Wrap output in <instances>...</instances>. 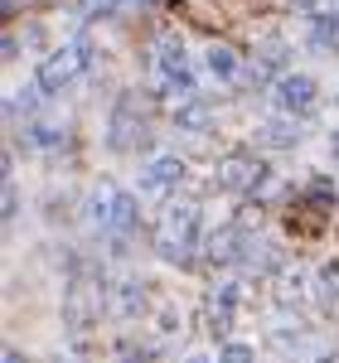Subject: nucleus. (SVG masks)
Instances as JSON below:
<instances>
[{
  "instance_id": "obj_1",
  "label": "nucleus",
  "mask_w": 339,
  "mask_h": 363,
  "mask_svg": "<svg viewBox=\"0 0 339 363\" xmlns=\"http://www.w3.org/2000/svg\"><path fill=\"white\" fill-rule=\"evenodd\" d=\"M107 145L116 155H136L150 145V97L141 92H121L112 107V121H107Z\"/></svg>"
},
{
  "instance_id": "obj_10",
  "label": "nucleus",
  "mask_w": 339,
  "mask_h": 363,
  "mask_svg": "<svg viewBox=\"0 0 339 363\" xmlns=\"http://www.w3.org/2000/svg\"><path fill=\"white\" fill-rule=\"evenodd\" d=\"M179 179H184V160H179V155H160V160H150V165L141 169V199L170 194Z\"/></svg>"
},
{
  "instance_id": "obj_25",
  "label": "nucleus",
  "mask_w": 339,
  "mask_h": 363,
  "mask_svg": "<svg viewBox=\"0 0 339 363\" xmlns=\"http://www.w3.org/2000/svg\"><path fill=\"white\" fill-rule=\"evenodd\" d=\"M301 5H315V0H301Z\"/></svg>"
},
{
  "instance_id": "obj_15",
  "label": "nucleus",
  "mask_w": 339,
  "mask_h": 363,
  "mask_svg": "<svg viewBox=\"0 0 339 363\" xmlns=\"http://www.w3.org/2000/svg\"><path fill=\"white\" fill-rule=\"evenodd\" d=\"M277 301L282 306H301L306 301V267H291V262L277 267Z\"/></svg>"
},
{
  "instance_id": "obj_19",
  "label": "nucleus",
  "mask_w": 339,
  "mask_h": 363,
  "mask_svg": "<svg viewBox=\"0 0 339 363\" xmlns=\"http://www.w3.org/2000/svg\"><path fill=\"white\" fill-rule=\"evenodd\" d=\"M320 301H325V306H335V301H339V267H335V262L320 267Z\"/></svg>"
},
{
  "instance_id": "obj_11",
  "label": "nucleus",
  "mask_w": 339,
  "mask_h": 363,
  "mask_svg": "<svg viewBox=\"0 0 339 363\" xmlns=\"http://www.w3.org/2000/svg\"><path fill=\"white\" fill-rule=\"evenodd\" d=\"M209 267L218 272V267H243V252H248V233L238 223H228V228H218L213 238H209Z\"/></svg>"
},
{
  "instance_id": "obj_20",
  "label": "nucleus",
  "mask_w": 339,
  "mask_h": 363,
  "mask_svg": "<svg viewBox=\"0 0 339 363\" xmlns=\"http://www.w3.org/2000/svg\"><path fill=\"white\" fill-rule=\"evenodd\" d=\"M311 44L315 49H335V20H311Z\"/></svg>"
},
{
  "instance_id": "obj_3",
  "label": "nucleus",
  "mask_w": 339,
  "mask_h": 363,
  "mask_svg": "<svg viewBox=\"0 0 339 363\" xmlns=\"http://www.w3.org/2000/svg\"><path fill=\"white\" fill-rule=\"evenodd\" d=\"M87 218L102 233H112V238H126L131 228L141 223V199L131 194V189H121V184H112V179H102L87 194Z\"/></svg>"
},
{
  "instance_id": "obj_9",
  "label": "nucleus",
  "mask_w": 339,
  "mask_h": 363,
  "mask_svg": "<svg viewBox=\"0 0 339 363\" xmlns=\"http://www.w3.org/2000/svg\"><path fill=\"white\" fill-rule=\"evenodd\" d=\"M233 320H238V286H218L204 301V330L213 339H228L233 335Z\"/></svg>"
},
{
  "instance_id": "obj_21",
  "label": "nucleus",
  "mask_w": 339,
  "mask_h": 363,
  "mask_svg": "<svg viewBox=\"0 0 339 363\" xmlns=\"http://www.w3.org/2000/svg\"><path fill=\"white\" fill-rule=\"evenodd\" d=\"M218 363H257V354L248 344H223V349H218Z\"/></svg>"
},
{
  "instance_id": "obj_13",
  "label": "nucleus",
  "mask_w": 339,
  "mask_h": 363,
  "mask_svg": "<svg viewBox=\"0 0 339 363\" xmlns=\"http://www.w3.org/2000/svg\"><path fill=\"white\" fill-rule=\"evenodd\" d=\"M277 247L272 242H257V238H248V252H243V272L248 277H277Z\"/></svg>"
},
{
  "instance_id": "obj_2",
  "label": "nucleus",
  "mask_w": 339,
  "mask_h": 363,
  "mask_svg": "<svg viewBox=\"0 0 339 363\" xmlns=\"http://www.w3.org/2000/svg\"><path fill=\"white\" fill-rule=\"evenodd\" d=\"M97 320H102V277H97V267L78 262L63 286V325L73 335H87Z\"/></svg>"
},
{
  "instance_id": "obj_17",
  "label": "nucleus",
  "mask_w": 339,
  "mask_h": 363,
  "mask_svg": "<svg viewBox=\"0 0 339 363\" xmlns=\"http://www.w3.org/2000/svg\"><path fill=\"white\" fill-rule=\"evenodd\" d=\"M112 310L121 315V320H136L145 310V286H136V281H126L121 291H116V301H112Z\"/></svg>"
},
{
  "instance_id": "obj_5",
  "label": "nucleus",
  "mask_w": 339,
  "mask_h": 363,
  "mask_svg": "<svg viewBox=\"0 0 339 363\" xmlns=\"http://www.w3.org/2000/svg\"><path fill=\"white\" fill-rule=\"evenodd\" d=\"M267 160L252 155V150H233L223 155L218 165H213V184L228 189V194H257V189H267Z\"/></svg>"
},
{
  "instance_id": "obj_6",
  "label": "nucleus",
  "mask_w": 339,
  "mask_h": 363,
  "mask_svg": "<svg viewBox=\"0 0 339 363\" xmlns=\"http://www.w3.org/2000/svg\"><path fill=\"white\" fill-rule=\"evenodd\" d=\"M83 68H87V44L73 39V44H63L58 54H49L39 63V92H63Z\"/></svg>"
},
{
  "instance_id": "obj_22",
  "label": "nucleus",
  "mask_w": 339,
  "mask_h": 363,
  "mask_svg": "<svg viewBox=\"0 0 339 363\" xmlns=\"http://www.w3.org/2000/svg\"><path fill=\"white\" fill-rule=\"evenodd\" d=\"M330 155H335V160H339V131H335V136H330Z\"/></svg>"
},
{
  "instance_id": "obj_24",
  "label": "nucleus",
  "mask_w": 339,
  "mask_h": 363,
  "mask_svg": "<svg viewBox=\"0 0 339 363\" xmlns=\"http://www.w3.org/2000/svg\"><path fill=\"white\" fill-rule=\"evenodd\" d=\"M320 363H339V359H320Z\"/></svg>"
},
{
  "instance_id": "obj_14",
  "label": "nucleus",
  "mask_w": 339,
  "mask_h": 363,
  "mask_svg": "<svg viewBox=\"0 0 339 363\" xmlns=\"http://www.w3.org/2000/svg\"><path fill=\"white\" fill-rule=\"evenodd\" d=\"M174 121L189 126V131H209V126H213V102H204V97H189V92H184V102H174Z\"/></svg>"
},
{
  "instance_id": "obj_4",
  "label": "nucleus",
  "mask_w": 339,
  "mask_h": 363,
  "mask_svg": "<svg viewBox=\"0 0 339 363\" xmlns=\"http://www.w3.org/2000/svg\"><path fill=\"white\" fill-rule=\"evenodd\" d=\"M155 252L174 262V267H189L199 252V203H179L170 208L165 218L155 223Z\"/></svg>"
},
{
  "instance_id": "obj_18",
  "label": "nucleus",
  "mask_w": 339,
  "mask_h": 363,
  "mask_svg": "<svg viewBox=\"0 0 339 363\" xmlns=\"http://www.w3.org/2000/svg\"><path fill=\"white\" fill-rule=\"evenodd\" d=\"M257 140L262 145H296L301 131H296V121H262L257 126Z\"/></svg>"
},
{
  "instance_id": "obj_23",
  "label": "nucleus",
  "mask_w": 339,
  "mask_h": 363,
  "mask_svg": "<svg viewBox=\"0 0 339 363\" xmlns=\"http://www.w3.org/2000/svg\"><path fill=\"white\" fill-rule=\"evenodd\" d=\"M5 363H20V354H15V349H5Z\"/></svg>"
},
{
  "instance_id": "obj_16",
  "label": "nucleus",
  "mask_w": 339,
  "mask_h": 363,
  "mask_svg": "<svg viewBox=\"0 0 339 363\" xmlns=\"http://www.w3.org/2000/svg\"><path fill=\"white\" fill-rule=\"evenodd\" d=\"M204 63H209V73H213L218 83H233V78H238V54H233L228 44H209V58H204Z\"/></svg>"
},
{
  "instance_id": "obj_8",
  "label": "nucleus",
  "mask_w": 339,
  "mask_h": 363,
  "mask_svg": "<svg viewBox=\"0 0 339 363\" xmlns=\"http://www.w3.org/2000/svg\"><path fill=\"white\" fill-rule=\"evenodd\" d=\"M315 97H320V87H315V78H306V73H286L282 83H277V107H282L286 116H311Z\"/></svg>"
},
{
  "instance_id": "obj_7",
  "label": "nucleus",
  "mask_w": 339,
  "mask_h": 363,
  "mask_svg": "<svg viewBox=\"0 0 339 363\" xmlns=\"http://www.w3.org/2000/svg\"><path fill=\"white\" fill-rule=\"evenodd\" d=\"M155 78L170 92H189V54H184L179 39H160L155 44Z\"/></svg>"
},
{
  "instance_id": "obj_12",
  "label": "nucleus",
  "mask_w": 339,
  "mask_h": 363,
  "mask_svg": "<svg viewBox=\"0 0 339 363\" xmlns=\"http://www.w3.org/2000/svg\"><path fill=\"white\" fill-rule=\"evenodd\" d=\"M296 208L306 213V233H320L325 218H330V208H335V184H330V179H315L311 189L296 199Z\"/></svg>"
}]
</instances>
